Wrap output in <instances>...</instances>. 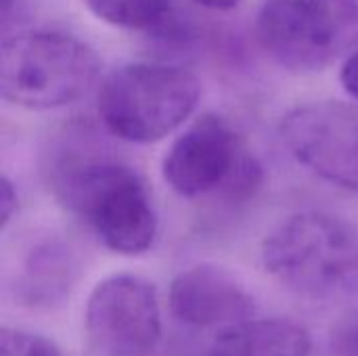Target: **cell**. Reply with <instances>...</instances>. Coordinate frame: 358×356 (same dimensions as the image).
<instances>
[{"label": "cell", "instance_id": "obj_12", "mask_svg": "<svg viewBox=\"0 0 358 356\" xmlns=\"http://www.w3.org/2000/svg\"><path fill=\"white\" fill-rule=\"evenodd\" d=\"M84 4L96 19L120 29L164 36L178 27L172 0H84Z\"/></svg>", "mask_w": 358, "mask_h": 356}, {"label": "cell", "instance_id": "obj_10", "mask_svg": "<svg viewBox=\"0 0 358 356\" xmlns=\"http://www.w3.org/2000/svg\"><path fill=\"white\" fill-rule=\"evenodd\" d=\"M308 332L285 319H248L222 329L210 356H310Z\"/></svg>", "mask_w": 358, "mask_h": 356}, {"label": "cell", "instance_id": "obj_5", "mask_svg": "<svg viewBox=\"0 0 358 356\" xmlns=\"http://www.w3.org/2000/svg\"><path fill=\"white\" fill-rule=\"evenodd\" d=\"M256 38L281 67L321 71L358 48V0H271Z\"/></svg>", "mask_w": 358, "mask_h": 356}, {"label": "cell", "instance_id": "obj_2", "mask_svg": "<svg viewBox=\"0 0 358 356\" xmlns=\"http://www.w3.org/2000/svg\"><path fill=\"white\" fill-rule=\"evenodd\" d=\"M262 264L294 294L313 300L357 296L358 227L325 212L294 214L266 235Z\"/></svg>", "mask_w": 358, "mask_h": 356}, {"label": "cell", "instance_id": "obj_15", "mask_svg": "<svg viewBox=\"0 0 358 356\" xmlns=\"http://www.w3.org/2000/svg\"><path fill=\"white\" fill-rule=\"evenodd\" d=\"M2 195H0V206H2V229L10 222V218L17 214V208H19V197H17V191L13 187V183L4 176L2 178Z\"/></svg>", "mask_w": 358, "mask_h": 356}, {"label": "cell", "instance_id": "obj_11", "mask_svg": "<svg viewBox=\"0 0 358 356\" xmlns=\"http://www.w3.org/2000/svg\"><path fill=\"white\" fill-rule=\"evenodd\" d=\"M73 258L63 243L48 241L38 245L25 260L21 273V298L31 306L52 304L69 292Z\"/></svg>", "mask_w": 358, "mask_h": 356}, {"label": "cell", "instance_id": "obj_14", "mask_svg": "<svg viewBox=\"0 0 358 356\" xmlns=\"http://www.w3.org/2000/svg\"><path fill=\"white\" fill-rule=\"evenodd\" d=\"M340 82L344 86V90L358 101V48L346 57L342 69H340Z\"/></svg>", "mask_w": 358, "mask_h": 356}, {"label": "cell", "instance_id": "obj_4", "mask_svg": "<svg viewBox=\"0 0 358 356\" xmlns=\"http://www.w3.org/2000/svg\"><path fill=\"white\" fill-rule=\"evenodd\" d=\"M101 71L84 40L52 31H23L2 42L0 92L10 105L46 111L82 99Z\"/></svg>", "mask_w": 358, "mask_h": 356}, {"label": "cell", "instance_id": "obj_17", "mask_svg": "<svg viewBox=\"0 0 358 356\" xmlns=\"http://www.w3.org/2000/svg\"><path fill=\"white\" fill-rule=\"evenodd\" d=\"M195 2L210 10H233L239 6L241 0H195Z\"/></svg>", "mask_w": 358, "mask_h": 356}, {"label": "cell", "instance_id": "obj_8", "mask_svg": "<svg viewBox=\"0 0 358 356\" xmlns=\"http://www.w3.org/2000/svg\"><path fill=\"white\" fill-rule=\"evenodd\" d=\"M281 138L300 166L358 195V105L342 101L300 105L283 118Z\"/></svg>", "mask_w": 358, "mask_h": 356}, {"label": "cell", "instance_id": "obj_6", "mask_svg": "<svg viewBox=\"0 0 358 356\" xmlns=\"http://www.w3.org/2000/svg\"><path fill=\"white\" fill-rule=\"evenodd\" d=\"M168 187L187 199L224 193L245 197L260 185V166L235 128L216 113L197 118L168 149L162 164Z\"/></svg>", "mask_w": 358, "mask_h": 356}, {"label": "cell", "instance_id": "obj_3", "mask_svg": "<svg viewBox=\"0 0 358 356\" xmlns=\"http://www.w3.org/2000/svg\"><path fill=\"white\" fill-rule=\"evenodd\" d=\"M199 80L168 63H128L105 78L99 90V120L113 136L151 145L180 128L197 109Z\"/></svg>", "mask_w": 358, "mask_h": 356}, {"label": "cell", "instance_id": "obj_13", "mask_svg": "<svg viewBox=\"0 0 358 356\" xmlns=\"http://www.w3.org/2000/svg\"><path fill=\"white\" fill-rule=\"evenodd\" d=\"M0 356H61L55 342L44 336L2 327L0 329Z\"/></svg>", "mask_w": 358, "mask_h": 356}, {"label": "cell", "instance_id": "obj_1", "mask_svg": "<svg viewBox=\"0 0 358 356\" xmlns=\"http://www.w3.org/2000/svg\"><path fill=\"white\" fill-rule=\"evenodd\" d=\"M57 197L111 252L141 256L155 243L157 214L143 176L82 143L61 145L50 164Z\"/></svg>", "mask_w": 358, "mask_h": 356}, {"label": "cell", "instance_id": "obj_7", "mask_svg": "<svg viewBox=\"0 0 358 356\" xmlns=\"http://www.w3.org/2000/svg\"><path fill=\"white\" fill-rule=\"evenodd\" d=\"M86 334L103 356H151L162 340L155 287L136 275L103 279L86 302Z\"/></svg>", "mask_w": 358, "mask_h": 356}, {"label": "cell", "instance_id": "obj_9", "mask_svg": "<svg viewBox=\"0 0 358 356\" xmlns=\"http://www.w3.org/2000/svg\"><path fill=\"white\" fill-rule=\"evenodd\" d=\"M170 311L193 329H229L254 317L250 290L227 269L195 264L178 273L170 285Z\"/></svg>", "mask_w": 358, "mask_h": 356}, {"label": "cell", "instance_id": "obj_16", "mask_svg": "<svg viewBox=\"0 0 358 356\" xmlns=\"http://www.w3.org/2000/svg\"><path fill=\"white\" fill-rule=\"evenodd\" d=\"M338 355L340 356H358V319L352 321L338 340Z\"/></svg>", "mask_w": 358, "mask_h": 356}]
</instances>
